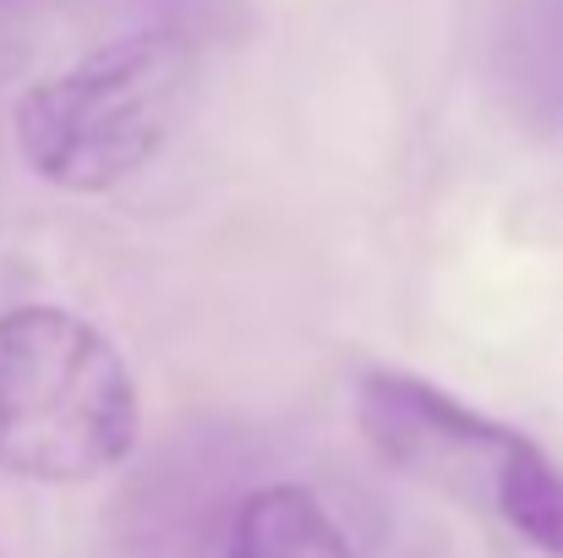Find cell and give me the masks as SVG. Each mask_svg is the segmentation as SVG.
<instances>
[{"instance_id":"cell-4","label":"cell","mask_w":563,"mask_h":558,"mask_svg":"<svg viewBox=\"0 0 563 558\" xmlns=\"http://www.w3.org/2000/svg\"><path fill=\"white\" fill-rule=\"evenodd\" d=\"M219 558H356L340 521L323 510L318 493L296 482H268L252 488L224 532Z\"/></svg>"},{"instance_id":"cell-6","label":"cell","mask_w":563,"mask_h":558,"mask_svg":"<svg viewBox=\"0 0 563 558\" xmlns=\"http://www.w3.org/2000/svg\"><path fill=\"white\" fill-rule=\"evenodd\" d=\"M487 510L520 537L531 543L537 554L563 558V466L515 427L504 460H498V477H493V493H487Z\"/></svg>"},{"instance_id":"cell-5","label":"cell","mask_w":563,"mask_h":558,"mask_svg":"<svg viewBox=\"0 0 563 558\" xmlns=\"http://www.w3.org/2000/svg\"><path fill=\"white\" fill-rule=\"evenodd\" d=\"M509 94L531 121L563 127V0H509L498 28Z\"/></svg>"},{"instance_id":"cell-3","label":"cell","mask_w":563,"mask_h":558,"mask_svg":"<svg viewBox=\"0 0 563 558\" xmlns=\"http://www.w3.org/2000/svg\"><path fill=\"white\" fill-rule=\"evenodd\" d=\"M356 422L394 471L476 504H487L498 460L515 438V427L410 372H367L356 383Z\"/></svg>"},{"instance_id":"cell-2","label":"cell","mask_w":563,"mask_h":558,"mask_svg":"<svg viewBox=\"0 0 563 558\" xmlns=\"http://www.w3.org/2000/svg\"><path fill=\"white\" fill-rule=\"evenodd\" d=\"M137 444L126 357L66 307L0 313V466L44 488L115 471Z\"/></svg>"},{"instance_id":"cell-1","label":"cell","mask_w":563,"mask_h":558,"mask_svg":"<svg viewBox=\"0 0 563 558\" xmlns=\"http://www.w3.org/2000/svg\"><path fill=\"white\" fill-rule=\"evenodd\" d=\"M197 88V50L170 28L99 44L16 94L11 138L38 182L93 197L132 182L176 138Z\"/></svg>"}]
</instances>
